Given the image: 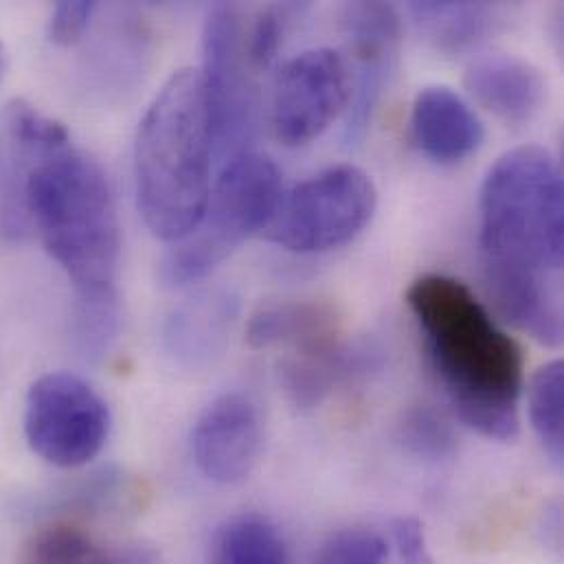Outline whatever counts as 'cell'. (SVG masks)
<instances>
[{"label":"cell","mask_w":564,"mask_h":564,"mask_svg":"<svg viewBox=\"0 0 564 564\" xmlns=\"http://www.w3.org/2000/svg\"><path fill=\"white\" fill-rule=\"evenodd\" d=\"M236 316L229 294H200L178 307L165 329L167 349L183 362L196 365L220 351Z\"/></svg>","instance_id":"cell-17"},{"label":"cell","mask_w":564,"mask_h":564,"mask_svg":"<svg viewBox=\"0 0 564 564\" xmlns=\"http://www.w3.org/2000/svg\"><path fill=\"white\" fill-rule=\"evenodd\" d=\"M336 312L316 301H285L260 307L249 325L247 340L253 349L294 347L296 354L318 349L336 340Z\"/></svg>","instance_id":"cell-15"},{"label":"cell","mask_w":564,"mask_h":564,"mask_svg":"<svg viewBox=\"0 0 564 564\" xmlns=\"http://www.w3.org/2000/svg\"><path fill=\"white\" fill-rule=\"evenodd\" d=\"M214 139L203 75L181 68L148 106L134 143L139 212L163 242L187 238L212 194Z\"/></svg>","instance_id":"cell-3"},{"label":"cell","mask_w":564,"mask_h":564,"mask_svg":"<svg viewBox=\"0 0 564 564\" xmlns=\"http://www.w3.org/2000/svg\"><path fill=\"white\" fill-rule=\"evenodd\" d=\"M296 9L299 7L294 4L269 7L258 15L253 26L247 31V55L256 73L269 68L275 62L282 48L285 29Z\"/></svg>","instance_id":"cell-25"},{"label":"cell","mask_w":564,"mask_h":564,"mask_svg":"<svg viewBox=\"0 0 564 564\" xmlns=\"http://www.w3.org/2000/svg\"><path fill=\"white\" fill-rule=\"evenodd\" d=\"M214 564H292L280 530L264 517L227 521L214 543Z\"/></svg>","instance_id":"cell-19"},{"label":"cell","mask_w":564,"mask_h":564,"mask_svg":"<svg viewBox=\"0 0 564 564\" xmlns=\"http://www.w3.org/2000/svg\"><path fill=\"white\" fill-rule=\"evenodd\" d=\"M7 121L15 141L35 150V154L40 156H48L70 148V134L64 123L40 112L22 99H13L7 106Z\"/></svg>","instance_id":"cell-22"},{"label":"cell","mask_w":564,"mask_h":564,"mask_svg":"<svg viewBox=\"0 0 564 564\" xmlns=\"http://www.w3.org/2000/svg\"><path fill=\"white\" fill-rule=\"evenodd\" d=\"M110 409L79 376H40L24 402V437L31 451L55 468H82L106 446Z\"/></svg>","instance_id":"cell-8"},{"label":"cell","mask_w":564,"mask_h":564,"mask_svg":"<svg viewBox=\"0 0 564 564\" xmlns=\"http://www.w3.org/2000/svg\"><path fill=\"white\" fill-rule=\"evenodd\" d=\"M376 205L371 176L354 165H336L283 194L269 238L292 253H325L360 236Z\"/></svg>","instance_id":"cell-6"},{"label":"cell","mask_w":564,"mask_h":564,"mask_svg":"<svg viewBox=\"0 0 564 564\" xmlns=\"http://www.w3.org/2000/svg\"><path fill=\"white\" fill-rule=\"evenodd\" d=\"M282 196V172L269 156L249 150L227 159L200 225L163 258V282L181 288L209 278L247 240L269 231Z\"/></svg>","instance_id":"cell-5"},{"label":"cell","mask_w":564,"mask_h":564,"mask_svg":"<svg viewBox=\"0 0 564 564\" xmlns=\"http://www.w3.org/2000/svg\"><path fill=\"white\" fill-rule=\"evenodd\" d=\"M264 431L258 404L245 393H223L192 431V455L205 479L218 486L245 484L258 466Z\"/></svg>","instance_id":"cell-11"},{"label":"cell","mask_w":564,"mask_h":564,"mask_svg":"<svg viewBox=\"0 0 564 564\" xmlns=\"http://www.w3.org/2000/svg\"><path fill=\"white\" fill-rule=\"evenodd\" d=\"M479 240L497 310H525L561 292L563 172L545 148H517L490 167Z\"/></svg>","instance_id":"cell-2"},{"label":"cell","mask_w":564,"mask_h":564,"mask_svg":"<svg viewBox=\"0 0 564 564\" xmlns=\"http://www.w3.org/2000/svg\"><path fill=\"white\" fill-rule=\"evenodd\" d=\"M351 73V97L345 112V145H358L389 88L402 44V20L387 2H349L340 13Z\"/></svg>","instance_id":"cell-10"},{"label":"cell","mask_w":564,"mask_h":564,"mask_svg":"<svg viewBox=\"0 0 564 564\" xmlns=\"http://www.w3.org/2000/svg\"><path fill=\"white\" fill-rule=\"evenodd\" d=\"M530 420L545 453L556 466L563 464L564 365L552 360L541 367L530 382Z\"/></svg>","instance_id":"cell-20"},{"label":"cell","mask_w":564,"mask_h":564,"mask_svg":"<svg viewBox=\"0 0 564 564\" xmlns=\"http://www.w3.org/2000/svg\"><path fill=\"white\" fill-rule=\"evenodd\" d=\"M119 301L106 299H77L73 338L84 358H101L119 334Z\"/></svg>","instance_id":"cell-21"},{"label":"cell","mask_w":564,"mask_h":564,"mask_svg":"<svg viewBox=\"0 0 564 564\" xmlns=\"http://www.w3.org/2000/svg\"><path fill=\"white\" fill-rule=\"evenodd\" d=\"M24 200L77 299L117 296L121 227L104 167L73 148L42 156L29 172Z\"/></svg>","instance_id":"cell-4"},{"label":"cell","mask_w":564,"mask_h":564,"mask_svg":"<svg viewBox=\"0 0 564 564\" xmlns=\"http://www.w3.org/2000/svg\"><path fill=\"white\" fill-rule=\"evenodd\" d=\"M95 9V2L84 0L55 4L48 20V40L57 46H73L75 42L82 40L84 31L88 29Z\"/></svg>","instance_id":"cell-27"},{"label":"cell","mask_w":564,"mask_h":564,"mask_svg":"<svg viewBox=\"0 0 564 564\" xmlns=\"http://www.w3.org/2000/svg\"><path fill=\"white\" fill-rule=\"evenodd\" d=\"M389 564H435L417 519H398L389 528Z\"/></svg>","instance_id":"cell-26"},{"label":"cell","mask_w":564,"mask_h":564,"mask_svg":"<svg viewBox=\"0 0 564 564\" xmlns=\"http://www.w3.org/2000/svg\"><path fill=\"white\" fill-rule=\"evenodd\" d=\"M470 97L508 126H523L545 104L543 73L528 59L492 53L475 59L464 77Z\"/></svg>","instance_id":"cell-13"},{"label":"cell","mask_w":564,"mask_h":564,"mask_svg":"<svg viewBox=\"0 0 564 564\" xmlns=\"http://www.w3.org/2000/svg\"><path fill=\"white\" fill-rule=\"evenodd\" d=\"M371 347H347L338 340L288 358L280 369L283 389L299 409L321 404L334 387L362 378L376 367Z\"/></svg>","instance_id":"cell-14"},{"label":"cell","mask_w":564,"mask_h":564,"mask_svg":"<svg viewBox=\"0 0 564 564\" xmlns=\"http://www.w3.org/2000/svg\"><path fill=\"white\" fill-rule=\"evenodd\" d=\"M349 97L351 73L340 51L312 48L288 59L271 104L275 139L285 148L307 145L347 112Z\"/></svg>","instance_id":"cell-9"},{"label":"cell","mask_w":564,"mask_h":564,"mask_svg":"<svg viewBox=\"0 0 564 564\" xmlns=\"http://www.w3.org/2000/svg\"><path fill=\"white\" fill-rule=\"evenodd\" d=\"M411 134L424 156L451 165L475 154L486 130L462 95L448 86H429L413 101Z\"/></svg>","instance_id":"cell-12"},{"label":"cell","mask_w":564,"mask_h":564,"mask_svg":"<svg viewBox=\"0 0 564 564\" xmlns=\"http://www.w3.org/2000/svg\"><path fill=\"white\" fill-rule=\"evenodd\" d=\"M200 75L214 154L225 163L251 150L260 112L256 70L247 55V31L236 4L212 7L203 31Z\"/></svg>","instance_id":"cell-7"},{"label":"cell","mask_w":564,"mask_h":564,"mask_svg":"<svg viewBox=\"0 0 564 564\" xmlns=\"http://www.w3.org/2000/svg\"><path fill=\"white\" fill-rule=\"evenodd\" d=\"M22 564H148V561L143 554H112L77 525L51 523L29 539Z\"/></svg>","instance_id":"cell-18"},{"label":"cell","mask_w":564,"mask_h":564,"mask_svg":"<svg viewBox=\"0 0 564 564\" xmlns=\"http://www.w3.org/2000/svg\"><path fill=\"white\" fill-rule=\"evenodd\" d=\"M4 70H7V51H4V44L0 42V82L4 77Z\"/></svg>","instance_id":"cell-28"},{"label":"cell","mask_w":564,"mask_h":564,"mask_svg":"<svg viewBox=\"0 0 564 564\" xmlns=\"http://www.w3.org/2000/svg\"><path fill=\"white\" fill-rule=\"evenodd\" d=\"M316 564H389V545L365 528L340 530L321 545Z\"/></svg>","instance_id":"cell-24"},{"label":"cell","mask_w":564,"mask_h":564,"mask_svg":"<svg viewBox=\"0 0 564 564\" xmlns=\"http://www.w3.org/2000/svg\"><path fill=\"white\" fill-rule=\"evenodd\" d=\"M400 437L413 455L431 462L446 459L455 451V435L448 422L433 409H413L400 426Z\"/></svg>","instance_id":"cell-23"},{"label":"cell","mask_w":564,"mask_h":564,"mask_svg":"<svg viewBox=\"0 0 564 564\" xmlns=\"http://www.w3.org/2000/svg\"><path fill=\"white\" fill-rule=\"evenodd\" d=\"M406 305L424 336L429 360L464 424L488 440L519 435L523 351L477 294L448 275H422Z\"/></svg>","instance_id":"cell-1"},{"label":"cell","mask_w":564,"mask_h":564,"mask_svg":"<svg viewBox=\"0 0 564 564\" xmlns=\"http://www.w3.org/2000/svg\"><path fill=\"white\" fill-rule=\"evenodd\" d=\"M422 37L444 55H462L484 44L501 24V7L488 2H411Z\"/></svg>","instance_id":"cell-16"}]
</instances>
